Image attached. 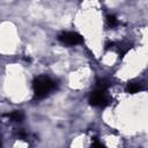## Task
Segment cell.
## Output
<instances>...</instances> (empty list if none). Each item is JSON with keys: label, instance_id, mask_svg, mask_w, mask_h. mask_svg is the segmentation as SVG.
I'll use <instances>...</instances> for the list:
<instances>
[{"label": "cell", "instance_id": "cell-6", "mask_svg": "<svg viewBox=\"0 0 148 148\" xmlns=\"http://www.w3.org/2000/svg\"><path fill=\"white\" fill-rule=\"evenodd\" d=\"M108 22H109V24H110L111 27H113V25L117 24V18H116L113 15H109V16H108Z\"/></svg>", "mask_w": 148, "mask_h": 148}, {"label": "cell", "instance_id": "cell-4", "mask_svg": "<svg viewBox=\"0 0 148 148\" xmlns=\"http://www.w3.org/2000/svg\"><path fill=\"white\" fill-rule=\"evenodd\" d=\"M8 118H9L12 121H22L23 118H24V114H23V112H21V111H13L12 113L8 114Z\"/></svg>", "mask_w": 148, "mask_h": 148}, {"label": "cell", "instance_id": "cell-7", "mask_svg": "<svg viewBox=\"0 0 148 148\" xmlns=\"http://www.w3.org/2000/svg\"><path fill=\"white\" fill-rule=\"evenodd\" d=\"M92 148H105L101 142H98V141H94V143H92Z\"/></svg>", "mask_w": 148, "mask_h": 148}, {"label": "cell", "instance_id": "cell-1", "mask_svg": "<svg viewBox=\"0 0 148 148\" xmlns=\"http://www.w3.org/2000/svg\"><path fill=\"white\" fill-rule=\"evenodd\" d=\"M56 87V83L53 80H51L49 76L40 75L37 76L34 82H32V88H34V94L37 98L45 97L53 88Z\"/></svg>", "mask_w": 148, "mask_h": 148}, {"label": "cell", "instance_id": "cell-2", "mask_svg": "<svg viewBox=\"0 0 148 148\" xmlns=\"http://www.w3.org/2000/svg\"><path fill=\"white\" fill-rule=\"evenodd\" d=\"M58 39L66 45H77L83 42L82 37L77 32H73V31H66V32L60 34Z\"/></svg>", "mask_w": 148, "mask_h": 148}, {"label": "cell", "instance_id": "cell-5", "mask_svg": "<svg viewBox=\"0 0 148 148\" xmlns=\"http://www.w3.org/2000/svg\"><path fill=\"white\" fill-rule=\"evenodd\" d=\"M126 90L130 94H135V92H138V91L141 90V84L140 83H136V82H131V83L127 84Z\"/></svg>", "mask_w": 148, "mask_h": 148}, {"label": "cell", "instance_id": "cell-8", "mask_svg": "<svg viewBox=\"0 0 148 148\" xmlns=\"http://www.w3.org/2000/svg\"><path fill=\"white\" fill-rule=\"evenodd\" d=\"M0 148H1V143H0Z\"/></svg>", "mask_w": 148, "mask_h": 148}, {"label": "cell", "instance_id": "cell-3", "mask_svg": "<svg viewBox=\"0 0 148 148\" xmlns=\"http://www.w3.org/2000/svg\"><path fill=\"white\" fill-rule=\"evenodd\" d=\"M89 102H90V104L94 105V106H99V105L105 104V103H106V97H105L104 90H99V89L95 90V91L91 94V96H90V98H89Z\"/></svg>", "mask_w": 148, "mask_h": 148}]
</instances>
